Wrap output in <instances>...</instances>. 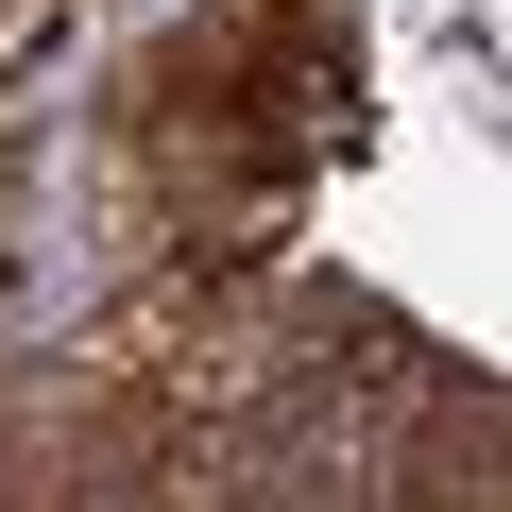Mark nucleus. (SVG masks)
Wrapping results in <instances>:
<instances>
[]
</instances>
